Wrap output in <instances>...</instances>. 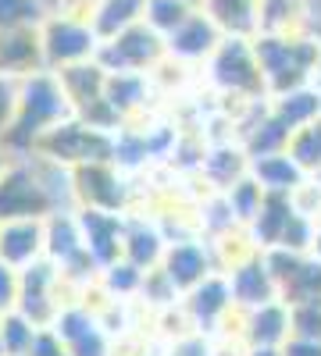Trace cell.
<instances>
[{
    "mask_svg": "<svg viewBox=\"0 0 321 356\" xmlns=\"http://www.w3.org/2000/svg\"><path fill=\"white\" fill-rule=\"evenodd\" d=\"M33 146L47 150L54 161H68V164H90V161H107L111 157V143L90 125H75V122H57L43 136L33 139Z\"/></svg>",
    "mask_w": 321,
    "mask_h": 356,
    "instance_id": "cell-1",
    "label": "cell"
},
{
    "mask_svg": "<svg viewBox=\"0 0 321 356\" xmlns=\"http://www.w3.org/2000/svg\"><path fill=\"white\" fill-rule=\"evenodd\" d=\"M18 111V97L11 89V75H0V132H8Z\"/></svg>",
    "mask_w": 321,
    "mask_h": 356,
    "instance_id": "cell-16",
    "label": "cell"
},
{
    "mask_svg": "<svg viewBox=\"0 0 321 356\" xmlns=\"http://www.w3.org/2000/svg\"><path fill=\"white\" fill-rule=\"evenodd\" d=\"M139 15H147V0H100L97 11V36L100 40H114L118 33H125L129 25L139 22Z\"/></svg>",
    "mask_w": 321,
    "mask_h": 356,
    "instance_id": "cell-11",
    "label": "cell"
},
{
    "mask_svg": "<svg viewBox=\"0 0 321 356\" xmlns=\"http://www.w3.org/2000/svg\"><path fill=\"white\" fill-rule=\"evenodd\" d=\"M97 43V29H90L86 22H75L68 15L54 18L43 29V50H47V65H79L93 54Z\"/></svg>",
    "mask_w": 321,
    "mask_h": 356,
    "instance_id": "cell-3",
    "label": "cell"
},
{
    "mask_svg": "<svg viewBox=\"0 0 321 356\" xmlns=\"http://www.w3.org/2000/svg\"><path fill=\"white\" fill-rule=\"evenodd\" d=\"M147 18L154 29H179L186 18H189V8L182 0H147Z\"/></svg>",
    "mask_w": 321,
    "mask_h": 356,
    "instance_id": "cell-14",
    "label": "cell"
},
{
    "mask_svg": "<svg viewBox=\"0 0 321 356\" xmlns=\"http://www.w3.org/2000/svg\"><path fill=\"white\" fill-rule=\"evenodd\" d=\"M36 0H0V29L33 25L36 22Z\"/></svg>",
    "mask_w": 321,
    "mask_h": 356,
    "instance_id": "cell-15",
    "label": "cell"
},
{
    "mask_svg": "<svg viewBox=\"0 0 321 356\" xmlns=\"http://www.w3.org/2000/svg\"><path fill=\"white\" fill-rule=\"evenodd\" d=\"M208 18L228 33H250L260 25V0H208Z\"/></svg>",
    "mask_w": 321,
    "mask_h": 356,
    "instance_id": "cell-10",
    "label": "cell"
},
{
    "mask_svg": "<svg viewBox=\"0 0 321 356\" xmlns=\"http://www.w3.org/2000/svg\"><path fill=\"white\" fill-rule=\"evenodd\" d=\"M40 65H47V50L36 25L0 29V75H36Z\"/></svg>",
    "mask_w": 321,
    "mask_h": 356,
    "instance_id": "cell-5",
    "label": "cell"
},
{
    "mask_svg": "<svg viewBox=\"0 0 321 356\" xmlns=\"http://www.w3.org/2000/svg\"><path fill=\"white\" fill-rule=\"evenodd\" d=\"M50 207V196L25 168H11L0 175V221L18 218H43Z\"/></svg>",
    "mask_w": 321,
    "mask_h": 356,
    "instance_id": "cell-4",
    "label": "cell"
},
{
    "mask_svg": "<svg viewBox=\"0 0 321 356\" xmlns=\"http://www.w3.org/2000/svg\"><path fill=\"white\" fill-rule=\"evenodd\" d=\"M15 296H18V282H15V275H11V264L0 260V310H4Z\"/></svg>",
    "mask_w": 321,
    "mask_h": 356,
    "instance_id": "cell-17",
    "label": "cell"
},
{
    "mask_svg": "<svg viewBox=\"0 0 321 356\" xmlns=\"http://www.w3.org/2000/svg\"><path fill=\"white\" fill-rule=\"evenodd\" d=\"M40 243H43V232H40L36 218L4 221V228H0V260L11 264V267H25L36 257Z\"/></svg>",
    "mask_w": 321,
    "mask_h": 356,
    "instance_id": "cell-7",
    "label": "cell"
},
{
    "mask_svg": "<svg viewBox=\"0 0 321 356\" xmlns=\"http://www.w3.org/2000/svg\"><path fill=\"white\" fill-rule=\"evenodd\" d=\"M104 57H114L118 61V72H139V68H147L154 65L157 57H161V40L154 33V25H129L125 33H118L114 40L104 43Z\"/></svg>",
    "mask_w": 321,
    "mask_h": 356,
    "instance_id": "cell-6",
    "label": "cell"
},
{
    "mask_svg": "<svg viewBox=\"0 0 321 356\" xmlns=\"http://www.w3.org/2000/svg\"><path fill=\"white\" fill-rule=\"evenodd\" d=\"M214 79L228 93H260L265 89L257 50H250L243 40H228L214 50Z\"/></svg>",
    "mask_w": 321,
    "mask_h": 356,
    "instance_id": "cell-2",
    "label": "cell"
},
{
    "mask_svg": "<svg viewBox=\"0 0 321 356\" xmlns=\"http://www.w3.org/2000/svg\"><path fill=\"white\" fill-rule=\"evenodd\" d=\"M257 178L268 189H293V182L300 178V164L293 157H279V154H265L257 164Z\"/></svg>",
    "mask_w": 321,
    "mask_h": 356,
    "instance_id": "cell-12",
    "label": "cell"
},
{
    "mask_svg": "<svg viewBox=\"0 0 321 356\" xmlns=\"http://www.w3.org/2000/svg\"><path fill=\"white\" fill-rule=\"evenodd\" d=\"M289 157L300 168H321V122H307L289 139Z\"/></svg>",
    "mask_w": 321,
    "mask_h": 356,
    "instance_id": "cell-13",
    "label": "cell"
},
{
    "mask_svg": "<svg viewBox=\"0 0 321 356\" xmlns=\"http://www.w3.org/2000/svg\"><path fill=\"white\" fill-rule=\"evenodd\" d=\"M168 278L175 282V289H193L200 282H208V257L203 246L196 243H179L168 253Z\"/></svg>",
    "mask_w": 321,
    "mask_h": 356,
    "instance_id": "cell-9",
    "label": "cell"
},
{
    "mask_svg": "<svg viewBox=\"0 0 321 356\" xmlns=\"http://www.w3.org/2000/svg\"><path fill=\"white\" fill-rule=\"evenodd\" d=\"M171 356H208V346H203L200 339H186L171 349Z\"/></svg>",
    "mask_w": 321,
    "mask_h": 356,
    "instance_id": "cell-18",
    "label": "cell"
},
{
    "mask_svg": "<svg viewBox=\"0 0 321 356\" xmlns=\"http://www.w3.org/2000/svg\"><path fill=\"white\" fill-rule=\"evenodd\" d=\"M171 50L179 57H200V54L218 50V29H214V22L203 18V15H189L171 33Z\"/></svg>",
    "mask_w": 321,
    "mask_h": 356,
    "instance_id": "cell-8",
    "label": "cell"
},
{
    "mask_svg": "<svg viewBox=\"0 0 321 356\" xmlns=\"http://www.w3.org/2000/svg\"><path fill=\"white\" fill-rule=\"evenodd\" d=\"M8 171V164H4V154H0V175H4Z\"/></svg>",
    "mask_w": 321,
    "mask_h": 356,
    "instance_id": "cell-19",
    "label": "cell"
}]
</instances>
